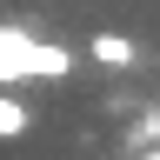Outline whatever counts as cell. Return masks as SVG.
Masks as SVG:
<instances>
[{
	"mask_svg": "<svg viewBox=\"0 0 160 160\" xmlns=\"http://www.w3.org/2000/svg\"><path fill=\"white\" fill-rule=\"evenodd\" d=\"M93 60H100V67H113V73H120V67H133L140 53H133V40H120V33H93Z\"/></svg>",
	"mask_w": 160,
	"mask_h": 160,
	"instance_id": "2",
	"label": "cell"
},
{
	"mask_svg": "<svg viewBox=\"0 0 160 160\" xmlns=\"http://www.w3.org/2000/svg\"><path fill=\"white\" fill-rule=\"evenodd\" d=\"M33 127V113L27 107H20V100L7 93V87H0V140H20V133H27Z\"/></svg>",
	"mask_w": 160,
	"mask_h": 160,
	"instance_id": "3",
	"label": "cell"
},
{
	"mask_svg": "<svg viewBox=\"0 0 160 160\" xmlns=\"http://www.w3.org/2000/svg\"><path fill=\"white\" fill-rule=\"evenodd\" d=\"M73 53L53 47V40H33L27 27H0V87L13 80H67Z\"/></svg>",
	"mask_w": 160,
	"mask_h": 160,
	"instance_id": "1",
	"label": "cell"
}]
</instances>
